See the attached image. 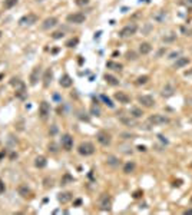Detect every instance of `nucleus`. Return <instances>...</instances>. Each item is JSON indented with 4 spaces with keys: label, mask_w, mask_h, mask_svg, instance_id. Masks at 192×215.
Returning <instances> with one entry per match:
<instances>
[{
    "label": "nucleus",
    "mask_w": 192,
    "mask_h": 215,
    "mask_svg": "<svg viewBox=\"0 0 192 215\" xmlns=\"http://www.w3.org/2000/svg\"><path fill=\"white\" fill-rule=\"evenodd\" d=\"M78 43H79V39L78 37H72V39H69L66 42V47H75Z\"/></svg>",
    "instance_id": "29"
},
{
    "label": "nucleus",
    "mask_w": 192,
    "mask_h": 215,
    "mask_svg": "<svg viewBox=\"0 0 192 215\" xmlns=\"http://www.w3.org/2000/svg\"><path fill=\"white\" fill-rule=\"evenodd\" d=\"M96 141L99 142L102 146H109L110 142H112V136H110V133H108L106 131H99L98 135H96Z\"/></svg>",
    "instance_id": "4"
},
{
    "label": "nucleus",
    "mask_w": 192,
    "mask_h": 215,
    "mask_svg": "<svg viewBox=\"0 0 192 215\" xmlns=\"http://www.w3.org/2000/svg\"><path fill=\"white\" fill-rule=\"evenodd\" d=\"M185 214H192V208H189V209H186V211H185Z\"/></svg>",
    "instance_id": "45"
},
{
    "label": "nucleus",
    "mask_w": 192,
    "mask_h": 215,
    "mask_svg": "<svg viewBox=\"0 0 192 215\" xmlns=\"http://www.w3.org/2000/svg\"><path fill=\"white\" fill-rule=\"evenodd\" d=\"M17 2L19 0H4L3 2V7L4 9H12V7H14L17 4Z\"/></svg>",
    "instance_id": "28"
},
{
    "label": "nucleus",
    "mask_w": 192,
    "mask_h": 215,
    "mask_svg": "<svg viewBox=\"0 0 192 215\" xmlns=\"http://www.w3.org/2000/svg\"><path fill=\"white\" fill-rule=\"evenodd\" d=\"M175 34H172V36H169V37H163V42H172V40H175Z\"/></svg>",
    "instance_id": "40"
},
{
    "label": "nucleus",
    "mask_w": 192,
    "mask_h": 215,
    "mask_svg": "<svg viewBox=\"0 0 192 215\" xmlns=\"http://www.w3.org/2000/svg\"><path fill=\"white\" fill-rule=\"evenodd\" d=\"M148 122L152 125H165L169 122V118L165 115H161V113H155V115H150Z\"/></svg>",
    "instance_id": "5"
},
{
    "label": "nucleus",
    "mask_w": 192,
    "mask_h": 215,
    "mask_svg": "<svg viewBox=\"0 0 192 215\" xmlns=\"http://www.w3.org/2000/svg\"><path fill=\"white\" fill-rule=\"evenodd\" d=\"M99 208L102 211H110L112 208V198L109 194H102L99 198Z\"/></svg>",
    "instance_id": "2"
},
{
    "label": "nucleus",
    "mask_w": 192,
    "mask_h": 215,
    "mask_svg": "<svg viewBox=\"0 0 192 215\" xmlns=\"http://www.w3.org/2000/svg\"><path fill=\"white\" fill-rule=\"evenodd\" d=\"M36 2H43V0H36Z\"/></svg>",
    "instance_id": "46"
},
{
    "label": "nucleus",
    "mask_w": 192,
    "mask_h": 215,
    "mask_svg": "<svg viewBox=\"0 0 192 215\" xmlns=\"http://www.w3.org/2000/svg\"><path fill=\"white\" fill-rule=\"evenodd\" d=\"M76 6H85V4L89 3V0H75Z\"/></svg>",
    "instance_id": "35"
},
{
    "label": "nucleus",
    "mask_w": 192,
    "mask_h": 215,
    "mask_svg": "<svg viewBox=\"0 0 192 215\" xmlns=\"http://www.w3.org/2000/svg\"><path fill=\"white\" fill-rule=\"evenodd\" d=\"M66 181H73V178H72L70 175H65V179L62 181V185H66V184H65Z\"/></svg>",
    "instance_id": "38"
},
{
    "label": "nucleus",
    "mask_w": 192,
    "mask_h": 215,
    "mask_svg": "<svg viewBox=\"0 0 192 215\" xmlns=\"http://www.w3.org/2000/svg\"><path fill=\"white\" fill-rule=\"evenodd\" d=\"M80 204H82V201H80V199H76V201H75V205H80Z\"/></svg>",
    "instance_id": "44"
},
{
    "label": "nucleus",
    "mask_w": 192,
    "mask_h": 215,
    "mask_svg": "<svg viewBox=\"0 0 192 215\" xmlns=\"http://www.w3.org/2000/svg\"><path fill=\"white\" fill-rule=\"evenodd\" d=\"M40 73H42V67L40 66H34L30 72V76H29V82L32 86H34L36 83L39 82V79H40Z\"/></svg>",
    "instance_id": "8"
},
{
    "label": "nucleus",
    "mask_w": 192,
    "mask_h": 215,
    "mask_svg": "<svg viewBox=\"0 0 192 215\" xmlns=\"http://www.w3.org/2000/svg\"><path fill=\"white\" fill-rule=\"evenodd\" d=\"M90 112H92V115H96V116H100V109L98 106H92V109H90Z\"/></svg>",
    "instance_id": "34"
},
{
    "label": "nucleus",
    "mask_w": 192,
    "mask_h": 215,
    "mask_svg": "<svg viewBox=\"0 0 192 215\" xmlns=\"http://www.w3.org/2000/svg\"><path fill=\"white\" fill-rule=\"evenodd\" d=\"M142 195H143V192H142L141 189H139V191H135V192H134V198H141Z\"/></svg>",
    "instance_id": "37"
},
{
    "label": "nucleus",
    "mask_w": 192,
    "mask_h": 215,
    "mask_svg": "<svg viewBox=\"0 0 192 215\" xmlns=\"http://www.w3.org/2000/svg\"><path fill=\"white\" fill-rule=\"evenodd\" d=\"M85 20H86V16L83 13H70L66 16L67 23H73V25H82Z\"/></svg>",
    "instance_id": "3"
},
{
    "label": "nucleus",
    "mask_w": 192,
    "mask_h": 215,
    "mask_svg": "<svg viewBox=\"0 0 192 215\" xmlns=\"http://www.w3.org/2000/svg\"><path fill=\"white\" fill-rule=\"evenodd\" d=\"M103 79L106 80V83H108V85H110V86H118V85H119V80H118L115 76H112V75H109V73L105 75Z\"/></svg>",
    "instance_id": "20"
},
{
    "label": "nucleus",
    "mask_w": 192,
    "mask_h": 215,
    "mask_svg": "<svg viewBox=\"0 0 192 215\" xmlns=\"http://www.w3.org/2000/svg\"><path fill=\"white\" fill-rule=\"evenodd\" d=\"M100 98H102V100H103V102H105V103H106V105H108L109 108H113L112 100L109 99V98H108V96H106V95H102V96H100Z\"/></svg>",
    "instance_id": "31"
},
{
    "label": "nucleus",
    "mask_w": 192,
    "mask_h": 215,
    "mask_svg": "<svg viewBox=\"0 0 192 215\" xmlns=\"http://www.w3.org/2000/svg\"><path fill=\"white\" fill-rule=\"evenodd\" d=\"M106 164L110 165V166H118L119 164H121V161H119L116 156H113V155H108V158H106Z\"/></svg>",
    "instance_id": "25"
},
{
    "label": "nucleus",
    "mask_w": 192,
    "mask_h": 215,
    "mask_svg": "<svg viewBox=\"0 0 192 215\" xmlns=\"http://www.w3.org/2000/svg\"><path fill=\"white\" fill-rule=\"evenodd\" d=\"M38 20H39V17L34 14V13H27L26 16H23L19 20V25L20 26H32V25H34V23H38Z\"/></svg>",
    "instance_id": "7"
},
{
    "label": "nucleus",
    "mask_w": 192,
    "mask_h": 215,
    "mask_svg": "<svg viewBox=\"0 0 192 215\" xmlns=\"http://www.w3.org/2000/svg\"><path fill=\"white\" fill-rule=\"evenodd\" d=\"M4 191H6V186H4V182L0 179V194H3Z\"/></svg>",
    "instance_id": "39"
},
{
    "label": "nucleus",
    "mask_w": 192,
    "mask_h": 215,
    "mask_svg": "<svg viewBox=\"0 0 192 215\" xmlns=\"http://www.w3.org/2000/svg\"><path fill=\"white\" fill-rule=\"evenodd\" d=\"M138 102L145 108H152L155 106V99L150 95H141L138 98Z\"/></svg>",
    "instance_id": "9"
},
{
    "label": "nucleus",
    "mask_w": 192,
    "mask_h": 215,
    "mask_svg": "<svg viewBox=\"0 0 192 215\" xmlns=\"http://www.w3.org/2000/svg\"><path fill=\"white\" fill-rule=\"evenodd\" d=\"M174 92H175L174 86L168 83V85H165V86H163V89H162V96H163V98H169V96L174 95Z\"/></svg>",
    "instance_id": "19"
},
{
    "label": "nucleus",
    "mask_w": 192,
    "mask_h": 215,
    "mask_svg": "<svg viewBox=\"0 0 192 215\" xmlns=\"http://www.w3.org/2000/svg\"><path fill=\"white\" fill-rule=\"evenodd\" d=\"M121 136H122V138H125V139H134L135 135H132V133H122Z\"/></svg>",
    "instance_id": "36"
},
{
    "label": "nucleus",
    "mask_w": 192,
    "mask_h": 215,
    "mask_svg": "<svg viewBox=\"0 0 192 215\" xmlns=\"http://www.w3.org/2000/svg\"><path fill=\"white\" fill-rule=\"evenodd\" d=\"M59 83H60V86L62 87H70L72 83H73V80H72V78L69 76V75H63L62 78H60V80H59Z\"/></svg>",
    "instance_id": "16"
},
{
    "label": "nucleus",
    "mask_w": 192,
    "mask_h": 215,
    "mask_svg": "<svg viewBox=\"0 0 192 215\" xmlns=\"http://www.w3.org/2000/svg\"><path fill=\"white\" fill-rule=\"evenodd\" d=\"M136 30H138V26L136 23H130V25H126L123 29L119 32V37H130L134 36L136 33Z\"/></svg>",
    "instance_id": "6"
},
{
    "label": "nucleus",
    "mask_w": 192,
    "mask_h": 215,
    "mask_svg": "<svg viewBox=\"0 0 192 215\" xmlns=\"http://www.w3.org/2000/svg\"><path fill=\"white\" fill-rule=\"evenodd\" d=\"M148 80H149V76H146V75L139 76V78L136 79V85H145V83H148Z\"/></svg>",
    "instance_id": "30"
},
{
    "label": "nucleus",
    "mask_w": 192,
    "mask_h": 215,
    "mask_svg": "<svg viewBox=\"0 0 192 215\" xmlns=\"http://www.w3.org/2000/svg\"><path fill=\"white\" fill-rule=\"evenodd\" d=\"M58 199H59V202L66 204V202H69V201L72 199V194H70V192H62V194H59Z\"/></svg>",
    "instance_id": "22"
},
{
    "label": "nucleus",
    "mask_w": 192,
    "mask_h": 215,
    "mask_svg": "<svg viewBox=\"0 0 192 215\" xmlns=\"http://www.w3.org/2000/svg\"><path fill=\"white\" fill-rule=\"evenodd\" d=\"M56 132H58V128H56V126L53 125V126H52V129H50V133H52V135H54Z\"/></svg>",
    "instance_id": "41"
},
{
    "label": "nucleus",
    "mask_w": 192,
    "mask_h": 215,
    "mask_svg": "<svg viewBox=\"0 0 192 215\" xmlns=\"http://www.w3.org/2000/svg\"><path fill=\"white\" fill-rule=\"evenodd\" d=\"M115 99H116L119 103H129L130 96L126 95L125 92H116V93H115Z\"/></svg>",
    "instance_id": "14"
},
{
    "label": "nucleus",
    "mask_w": 192,
    "mask_h": 215,
    "mask_svg": "<svg viewBox=\"0 0 192 215\" xmlns=\"http://www.w3.org/2000/svg\"><path fill=\"white\" fill-rule=\"evenodd\" d=\"M49 115H50V106L46 100H43V102H40V105H39V116H40L42 119H46Z\"/></svg>",
    "instance_id": "11"
},
{
    "label": "nucleus",
    "mask_w": 192,
    "mask_h": 215,
    "mask_svg": "<svg viewBox=\"0 0 192 215\" xmlns=\"http://www.w3.org/2000/svg\"><path fill=\"white\" fill-rule=\"evenodd\" d=\"M138 151H141V152H145L146 148L143 146V145H139V146H138Z\"/></svg>",
    "instance_id": "42"
},
{
    "label": "nucleus",
    "mask_w": 192,
    "mask_h": 215,
    "mask_svg": "<svg viewBox=\"0 0 192 215\" xmlns=\"http://www.w3.org/2000/svg\"><path fill=\"white\" fill-rule=\"evenodd\" d=\"M47 165V161H46V158L42 156V155H39L36 159H34V166L36 168H39V169H42V168H45V166Z\"/></svg>",
    "instance_id": "18"
},
{
    "label": "nucleus",
    "mask_w": 192,
    "mask_h": 215,
    "mask_svg": "<svg viewBox=\"0 0 192 215\" xmlns=\"http://www.w3.org/2000/svg\"><path fill=\"white\" fill-rule=\"evenodd\" d=\"M150 50H152V46L149 43H146V42H143V43L139 45V53L141 55H148Z\"/></svg>",
    "instance_id": "21"
},
{
    "label": "nucleus",
    "mask_w": 192,
    "mask_h": 215,
    "mask_svg": "<svg viewBox=\"0 0 192 215\" xmlns=\"http://www.w3.org/2000/svg\"><path fill=\"white\" fill-rule=\"evenodd\" d=\"M106 66L109 67V69H112V71H116V72H121L122 69H123V66H122L121 63H118V62H108L106 63Z\"/></svg>",
    "instance_id": "24"
},
{
    "label": "nucleus",
    "mask_w": 192,
    "mask_h": 215,
    "mask_svg": "<svg viewBox=\"0 0 192 215\" xmlns=\"http://www.w3.org/2000/svg\"><path fill=\"white\" fill-rule=\"evenodd\" d=\"M0 36H2V30H0Z\"/></svg>",
    "instance_id": "47"
},
{
    "label": "nucleus",
    "mask_w": 192,
    "mask_h": 215,
    "mask_svg": "<svg viewBox=\"0 0 192 215\" xmlns=\"http://www.w3.org/2000/svg\"><path fill=\"white\" fill-rule=\"evenodd\" d=\"M135 162L134 161H129V162H126L125 166H123V172L125 174H130V172H134L135 171Z\"/></svg>",
    "instance_id": "27"
},
{
    "label": "nucleus",
    "mask_w": 192,
    "mask_h": 215,
    "mask_svg": "<svg viewBox=\"0 0 192 215\" xmlns=\"http://www.w3.org/2000/svg\"><path fill=\"white\" fill-rule=\"evenodd\" d=\"M62 146L65 151H72V148H73V138L69 135V133H65L62 136Z\"/></svg>",
    "instance_id": "12"
},
{
    "label": "nucleus",
    "mask_w": 192,
    "mask_h": 215,
    "mask_svg": "<svg viewBox=\"0 0 192 215\" xmlns=\"http://www.w3.org/2000/svg\"><path fill=\"white\" fill-rule=\"evenodd\" d=\"M143 112L142 109H139L138 106H132L130 108V116H134L135 119H139V118H142Z\"/></svg>",
    "instance_id": "23"
},
{
    "label": "nucleus",
    "mask_w": 192,
    "mask_h": 215,
    "mask_svg": "<svg viewBox=\"0 0 192 215\" xmlns=\"http://www.w3.org/2000/svg\"><path fill=\"white\" fill-rule=\"evenodd\" d=\"M188 63H189V58H185V56H182V58L176 59V62H175V65H174V67H175V69H181V67L186 66Z\"/></svg>",
    "instance_id": "17"
},
{
    "label": "nucleus",
    "mask_w": 192,
    "mask_h": 215,
    "mask_svg": "<svg viewBox=\"0 0 192 215\" xmlns=\"http://www.w3.org/2000/svg\"><path fill=\"white\" fill-rule=\"evenodd\" d=\"M52 79H53V71L52 69H46L45 71V75H43V86L45 87H47L52 83Z\"/></svg>",
    "instance_id": "15"
},
{
    "label": "nucleus",
    "mask_w": 192,
    "mask_h": 215,
    "mask_svg": "<svg viewBox=\"0 0 192 215\" xmlns=\"http://www.w3.org/2000/svg\"><path fill=\"white\" fill-rule=\"evenodd\" d=\"M78 152H79L82 156H89V155H93V153H95V146H93L92 142H82V144L78 146Z\"/></svg>",
    "instance_id": "1"
},
{
    "label": "nucleus",
    "mask_w": 192,
    "mask_h": 215,
    "mask_svg": "<svg viewBox=\"0 0 192 215\" xmlns=\"http://www.w3.org/2000/svg\"><path fill=\"white\" fill-rule=\"evenodd\" d=\"M119 120H121L123 125H126V126H130V128H135V126L138 125L136 119H135L134 116H130V115H128V116H121V118H119Z\"/></svg>",
    "instance_id": "13"
},
{
    "label": "nucleus",
    "mask_w": 192,
    "mask_h": 215,
    "mask_svg": "<svg viewBox=\"0 0 192 215\" xmlns=\"http://www.w3.org/2000/svg\"><path fill=\"white\" fill-rule=\"evenodd\" d=\"M126 59H128V60H135V59H136V53H135L134 50H129V52L126 53Z\"/></svg>",
    "instance_id": "32"
},
{
    "label": "nucleus",
    "mask_w": 192,
    "mask_h": 215,
    "mask_svg": "<svg viewBox=\"0 0 192 215\" xmlns=\"http://www.w3.org/2000/svg\"><path fill=\"white\" fill-rule=\"evenodd\" d=\"M56 25H58V19L53 17V16H50V17H47V19L43 20V23L40 25V29L42 30H50V29H53Z\"/></svg>",
    "instance_id": "10"
},
{
    "label": "nucleus",
    "mask_w": 192,
    "mask_h": 215,
    "mask_svg": "<svg viewBox=\"0 0 192 215\" xmlns=\"http://www.w3.org/2000/svg\"><path fill=\"white\" fill-rule=\"evenodd\" d=\"M17 192H19V195H20V197H27V195L30 194V188L27 185H19V188H17Z\"/></svg>",
    "instance_id": "26"
},
{
    "label": "nucleus",
    "mask_w": 192,
    "mask_h": 215,
    "mask_svg": "<svg viewBox=\"0 0 192 215\" xmlns=\"http://www.w3.org/2000/svg\"><path fill=\"white\" fill-rule=\"evenodd\" d=\"M63 36H65V33H63V32H54V33L52 34V37H53L54 40H58V39H62Z\"/></svg>",
    "instance_id": "33"
},
{
    "label": "nucleus",
    "mask_w": 192,
    "mask_h": 215,
    "mask_svg": "<svg viewBox=\"0 0 192 215\" xmlns=\"http://www.w3.org/2000/svg\"><path fill=\"white\" fill-rule=\"evenodd\" d=\"M178 55H179L178 52H174V53L169 55V59H175V56H178Z\"/></svg>",
    "instance_id": "43"
}]
</instances>
